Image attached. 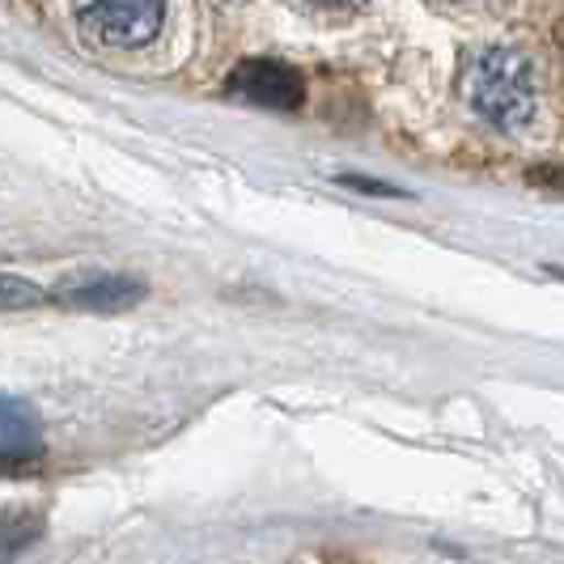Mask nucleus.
Returning a JSON list of instances; mask_svg holds the SVG:
<instances>
[{
  "label": "nucleus",
  "mask_w": 564,
  "mask_h": 564,
  "mask_svg": "<svg viewBox=\"0 0 564 564\" xmlns=\"http://www.w3.org/2000/svg\"><path fill=\"white\" fill-rule=\"evenodd\" d=\"M561 39H564V30H561Z\"/></svg>",
  "instance_id": "11"
},
{
  "label": "nucleus",
  "mask_w": 564,
  "mask_h": 564,
  "mask_svg": "<svg viewBox=\"0 0 564 564\" xmlns=\"http://www.w3.org/2000/svg\"><path fill=\"white\" fill-rule=\"evenodd\" d=\"M39 535H43V513H34V509H0V556L26 552Z\"/></svg>",
  "instance_id": "6"
},
{
  "label": "nucleus",
  "mask_w": 564,
  "mask_h": 564,
  "mask_svg": "<svg viewBox=\"0 0 564 564\" xmlns=\"http://www.w3.org/2000/svg\"><path fill=\"white\" fill-rule=\"evenodd\" d=\"M68 306H77V311H128V306H137L144 297V284L132 281V276H89V281H77L68 284L64 293H59Z\"/></svg>",
  "instance_id": "4"
},
{
  "label": "nucleus",
  "mask_w": 564,
  "mask_h": 564,
  "mask_svg": "<svg viewBox=\"0 0 564 564\" xmlns=\"http://www.w3.org/2000/svg\"><path fill=\"white\" fill-rule=\"evenodd\" d=\"M0 564H4V561H0Z\"/></svg>",
  "instance_id": "12"
},
{
  "label": "nucleus",
  "mask_w": 564,
  "mask_h": 564,
  "mask_svg": "<svg viewBox=\"0 0 564 564\" xmlns=\"http://www.w3.org/2000/svg\"><path fill=\"white\" fill-rule=\"evenodd\" d=\"M463 98L497 132H522L531 128L539 111V77L535 59L522 47L488 43L471 52L463 68Z\"/></svg>",
  "instance_id": "1"
},
{
  "label": "nucleus",
  "mask_w": 564,
  "mask_h": 564,
  "mask_svg": "<svg viewBox=\"0 0 564 564\" xmlns=\"http://www.w3.org/2000/svg\"><path fill=\"white\" fill-rule=\"evenodd\" d=\"M229 89L242 94L254 107H272V111H297L302 107V77L293 68H284L276 59H247L234 68Z\"/></svg>",
  "instance_id": "3"
},
{
  "label": "nucleus",
  "mask_w": 564,
  "mask_h": 564,
  "mask_svg": "<svg viewBox=\"0 0 564 564\" xmlns=\"http://www.w3.org/2000/svg\"><path fill=\"white\" fill-rule=\"evenodd\" d=\"M34 454H0V476H22Z\"/></svg>",
  "instance_id": "8"
},
{
  "label": "nucleus",
  "mask_w": 564,
  "mask_h": 564,
  "mask_svg": "<svg viewBox=\"0 0 564 564\" xmlns=\"http://www.w3.org/2000/svg\"><path fill=\"white\" fill-rule=\"evenodd\" d=\"M458 4H484V0H458Z\"/></svg>",
  "instance_id": "10"
},
{
  "label": "nucleus",
  "mask_w": 564,
  "mask_h": 564,
  "mask_svg": "<svg viewBox=\"0 0 564 564\" xmlns=\"http://www.w3.org/2000/svg\"><path fill=\"white\" fill-rule=\"evenodd\" d=\"M77 22L102 47H141L166 22V0H77Z\"/></svg>",
  "instance_id": "2"
},
{
  "label": "nucleus",
  "mask_w": 564,
  "mask_h": 564,
  "mask_svg": "<svg viewBox=\"0 0 564 564\" xmlns=\"http://www.w3.org/2000/svg\"><path fill=\"white\" fill-rule=\"evenodd\" d=\"M43 302V289L26 276H9L0 272V311H26V306H39Z\"/></svg>",
  "instance_id": "7"
},
{
  "label": "nucleus",
  "mask_w": 564,
  "mask_h": 564,
  "mask_svg": "<svg viewBox=\"0 0 564 564\" xmlns=\"http://www.w3.org/2000/svg\"><path fill=\"white\" fill-rule=\"evenodd\" d=\"M0 451L34 454L39 451V416L34 408L13 395H0Z\"/></svg>",
  "instance_id": "5"
},
{
  "label": "nucleus",
  "mask_w": 564,
  "mask_h": 564,
  "mask_svg": "<svg viewBox=\"0 0 564 564\" xmlns=\"http://www.w3.org/2000/svg\"><path fill=\"white\" fill-rule=\"evenodd\" d=\"M314 4H327V9H357V4H366V0H314Z\"/></svg>",
  "instance_id": "9"
}]
</instances>
